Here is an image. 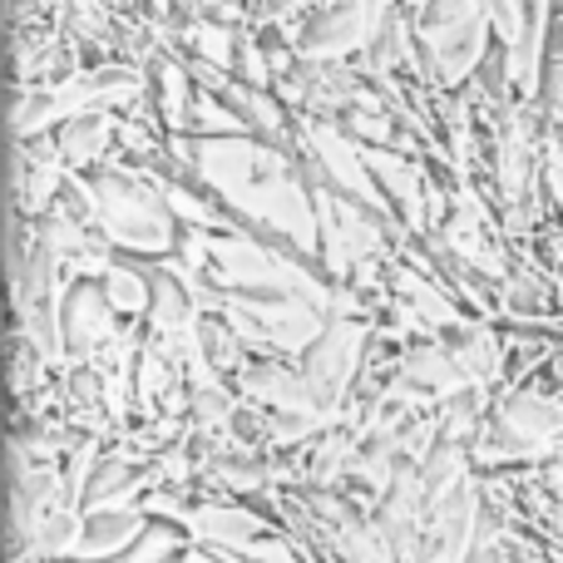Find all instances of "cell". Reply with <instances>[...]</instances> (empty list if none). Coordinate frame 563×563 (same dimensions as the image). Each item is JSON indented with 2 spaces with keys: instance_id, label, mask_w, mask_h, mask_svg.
I'll use <instances>...</instances> for the list:
<instances>
[{
  "instance_id": "7",
  "label": "cell",
  "mask_w": 563,
  "mask_h": 563,
  "mask_svg": "<svg viewBox=\"0 0 563 563\" xmlns=\"http://www.w3.org/2000/svg\"><path fill=\"white\" fill-rule=\"evenodd\" d=\"M400 380H406L410 390H420V396L430 400H455L460 390H470V376L460 371V361L450 356V346L440 336L430 341H416V346L406 351V361H400Z\"/></svg>"
},
{
  "instance_id": "12",
  "label": "cell",
  "mask_w": 563,
  "mask_h": 563,
  "mask_svg": "<svg viewBox=\"0 0 563 563\" xmlns=\"http://www.w3.org/2000/svg\"><path fill=\"white\" fill-rule=\"evenodd\" d=\"M104 291L119 317H144L154 307V277H139L129 263H114V273L104 277Z\"/></svg>"
},
{
  "instance_id": "6",
  "label": "cell",
  "mask_w": 563,
  "mask_h": 563,
  "mask_svg": "<svg viewBox=\"0 0 563 563\" xmlns=\"http://www.w3.org/2000/svg\"><path fill=\"white\" fill-rule=\"evenodd\" d=\"M154 519L144 509H89L85 525H79V544H75V559L79 563H119L129 549L144 539V529Z\"/></svg>"
},
{
  "instance_id": "8",
  "label": "cell",
  "mask_w": 563,
  "mask_h": 563,
  "mask_svg": "<svg viewBox=\"0 0 563 563\" xmlns=\"http://www.w3.org/2000/svg\"><path fill=\"white\" fill-rule=\"evenodd\" d=\"M277 525H267L257 509L247 505H198L194 515H188V534L203 539V549H247L257 544L263 534H273Z\"/></svg>"
},
{
  "instance_id": "10",
  "label": "cell",
  "mask_w": 563,
  "mask_h": 563,
  "mask_svg": "<svg viewBox=\"0 0 563 563\" xmlns=\"http://www.w3.org/2000/svg\"><path fill=\"white\" fill-rule=\"evenodd\" d=\"M114 124L119 114H75L65 129H59V154H65V168L69 174H79V168L99 164L104 158L109 164V144H114Z\"/></svg>"
},
{
  "instance_id": "1",
  "label": "cell",
  "mask_w": 563,
  "mask_h": 563,
  "mask_svg": "<svg viewBox=\"0 0 563 563\" xmlns=\"http://www.w3.org/2000/svg\"><path fill=\"white\" fill-rule=\"evenodd\" d=\"M178 158L194 168L198 178L218 188L228 208L243 218L247 228H277V238H287L297 253H321V228L317 208H311V188L301 184V174L277 154V148L257 144V139H168Z\"/></svg>"
},
{
  "instance_id": "3",
  "label": "cell",
  "mask_w": 563,
  "mask_h": 563,
  "mask_svg": "<svg viewBox=\"0 0 563 563\" xmlns=\"http://www.w3.org/2000/svg\"><path fill=\"white\" fill-rule=\"evenodd\" d=\"M390 0H331L321 5L307 25L287 30V45L297 49V59H317V65H336L351 49H366L376 35L380 15H386Z\"/></svg>"
},
{
  "instance_id": "4",
  "label": "cell",
  "mask_w": 563,
  "mask_h": 563,
  "mask_svg": "<svg viewBox=\"0 0 563 563\" xmlns=\"http://www.w3.org/2000/svg\"><path fill=\"white\" fill-rule=\"evenodd\" d=\"M59 327H65V346L75 356H99L119 331V311L109 307V291L104 282H75L59 301Z\"/></svg>"
},
{
  "instance_id": "9",
  "label": "cell",
  "mask_w": 563,
  "mask_h": 563,
  "mask_svg": "<svg viewBox=\"0 0 563 563\" xmlns=\"http://www.w3.org/2000/svg\"><path fill=\"white\" fill-rule=\"evenodd\" d=\"M440 341L450 346V356L460 361V371L470 376V386H495V380H505V346H499V336L485 327V321H455V327L435 331Z\"/></svg>"
},
{
  "instance_id": "11",
  "label": "cell",
  "mask_w": 563,
  "mask_h": 563,
  "mask_svg": "<svg viewBox=\"0 0 563 563\" xmlns=\"http://www.w3.org/2000/svg\"><path fill=\"white\" fill-rule=\"evenodd\" d=\"M198 351L208 356V366H213L218 376H228V371H238V376H243V371H247L243 341H238V331L228 327L223 317H203V321H198Z\"/></svg>"
},
{
  "instance_id": "2",
  "label": "cell",
  "mask_w": 563,
  "mask_h": 563,
  "mask_svg": "<svg viewBox=\"0 0 563 563\" xmlns=\"http://www.w3.org/2000/svg\"><path fill=\"white\" fill-rule=\"evenodd\" d=\"M95 198H99L104 243H119V247H129V253H158V257H168L178 243H184L164 188L139 178L129 164L109 168V174L95 184Z\"/></svg>"
},
{
  "instance_id": "13",
  "label": "cell",
  "mask_w": 563,
  "mask_h": 563,
  "mask_svg": "<svg viewBox=\"0 0 563 563\" xmlns=\"http://www.w3.org/2000/svg\"><path fill=\"white\" fill-rule=\"evenodd\" d=\"M307 5H317V0H267V20H291Z\"/></svg>"
},
{
  "instance_id": "5",
  "label": "cell",
  "mask_w": 563,
  "mask_h": 563,
  "mask_svg": "<svg viewBox=\"0 0 563 563\" xmlns=\"http://www.w3.org/2000/svg\"><path fill=\"white\" fill-rule=\"evenodd\" d=\"M238 386H243V396L253 400V406L273 410V416H317L311 380L301 376V366H287V361H253V366L238 376Z\"/></svg>"
}]
</instances>
